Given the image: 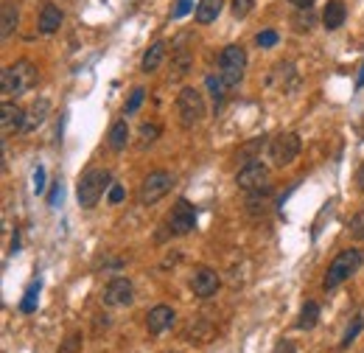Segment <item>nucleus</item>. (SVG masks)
<instances>
[{
  "label": "nucleus",
  "mask_w": 364,
  "mask_h": 353,
  "mask_svg": "<svg viewBox=\"0 0 364 353\" xmlns=\"http://www.w3.org/2000/svg\"><path fill=\"white\" fill-rule=\"evenodd\" d=\"M37 79H40V70L34 62H28V59H20V62L3 68L0 73V90L3 96H25L28 90H34L37 87Z\"/></svg>",
  "instance_id": "1"
},
{
  "label": "nucleus",
  "mask_w": 364,
  "mask_h": 353,
  "mask_svg": "<svg viewBox=\"0 0 364 353\" xmlns=\"http://www.w3.org/2000/svg\"><path fill=\"white\" fill-rule=\"evenodd\" d=\"M109 171L107 168H90L81 180H79V188H76V196H79V205L81 208H96L99 199L104 196L107 185H109Z\"/></svg>",
  "instance_id": "2"
},
{
  "label": "nucleus",
  "mask_w": 364,
  "mask_h": 353,
  "mask_svg": "<svg viewBox=\"0 0 364 353\" xmlns=\"http://www.w3.org/2000/svg\"><path fill=\"white\" fill-rule=\"evenodd\" d=\"M361 261H364V258H361L359 250H342L337 258L330 261V267H328V272H325V280H322V289L330 291V289H337L339 283H345L350 275L359 272Z\"/></svg>",
  "instance_id": "3"
},
{
  "label": "nucleus",
  "mask_w": 364,
  "mask_h": 353,
  "mask_svg": "<svg viewBox=\"0 0 364 353\" xmlns=\"http://www.w3.org/2000/svg\"><path fill=\"white\" fill-rule=\"evenodd\" d=\"M177 115H179V124L191 129L196 127L202 118H205V101H202V93L196 87H182L179 96H177Z\"/></svg>",
  "instance_id": "4"
},
{
  "label": "nucleus",
  "mask_w": 364,
  "mask_h": 353,
  "mask_svg": "<svg viewBox=\"0 0 364 353\" xmlns=\"http://www.w3.org/2000/svg\"><path fill=\"white\" fill-rule=\"evenodd\" d=\"M247 68V51L241 45H227L219 56V76L224 79L227 87H238V81L244 79Z\"/></svg>",
  "instance_id": "5"
},
{
  "label": "nucleus",
  "mask_w": 364,
  "mask_h": 353,
  "mask_svg": "<svg viewBox=\"0 0 364 353\" xmlns=\"http://www.w3.org/2000/svg\"><path fill=\"white\" fill-rule=\"evenodd\" d=\"M300 146L302 143H300V138L294 132H283L278 138H272L269 140V160H272V166L283 168V166L294 163L297 155H300Z\"/></svg>",
  "instance_id": "6"
},
{
  "label": "nucleus",
  "mask_w": 364,
  "mask_h": 353,
  "mask_svg": "<svg viewBox=\"0 0 364 353\" xmlns=\"http://www.w3.org/2000/svg\"><path fill=\"white\" fill-rule=\"evenodd\" d=\"M171 188H174V176H171L168 171H155V174H148L146 180H143L138 199H140V205H155V202H160Z\"/></svg>",
  "instance_id": "7"
},
{
  "label": "nucleus",
  "mask_w": 364,
  "mask_h": 353,
  "mask_svg": "<svg viewBox=\"0 0 364 353\" xmlns=\"http://www.w3.org/2000/svg\"><path fill=\"white\" fill-rule=\"evenodd\" d=\"M196 227V208L188 199H179L168 213V230L171 235H188Z\"/></svg>",
  "instance_id": "8"
},
{
  "label": "nucleus",
  "mask_w": 364,
  "mask_h": 353,
  "mask_svg": "<svg viewBox=\"0 0 364 353\" xmlns=\"http://www.w3.org/2000/svg\"><path fill=\"white\" fill-rule=\"evenodd\" d=\"M235 183H238V188H244V191L266 188L269 185V168L261 160H250V163H244V166L238 168Z\"/></svg>",
  "instance_id": "9"
},
{
  "label": "nucleus",
  "mask_w": 364,
  "mask_h": 353,
  "mask_svg": "<svg viewBox=\"0 0 364 353\" xmlns=\"http://www.w3.org/2000/svg\"><path fill=\"white\" fill-rule=\"evenodd\" d=\"M222 280H219V272L216 270H210V267H196L194 275H191V291L196 294V298L207 300V298H213V294L219 291Z\"/></svg>",
  "instance_id": "10"
},
{
  "label": "nucleus",
  "mask_w": 364,
  "mask_h": 353,
  "mask_svg": "<svg viewBox=\"0 0 364 353\" xmlns=\"http://www.w3.org/2000/svg\"><path fill=\"white\" fill-rule=\"evenodd\" d=\"M135 300V286L129 278H112L104 289V303L107 306H129Z\"/></svg>",
  "instance_id": "11"
},
{
  "label": "nucleus",
  "mask_w": 364,
  "mask_h": 353,
  "mask_svg": "<svg viewBox=\"0 0 364 353\" xmlns=\"http://www.w3.org/2000/svg\"><path fill=\"white\" fill-rule=\"evenodd\" d=\"M174 319H177V314H174L171 306H155L146 314V328H148V334L157 337V334H163L174 326Z\"/></svg>",
  "instance_id": "12"
},
{
  "label": "nucleus",
  "mask_w": 364,
  "mask_h": 353,
  "mask_svg": "<svg viewBox=\"0 0 364 353\" xmlns=\"http://www.w3.org/2000/svg\"><path fill=\"white\" fill-rule=\"evenodd\" d=\"M23 118H25V109H20L12 101H3V107H0V129H3V135L23 132Z\"/></svg>",
  "instance_id": "13"
},
{
  "label": "nucleus",
  "mask_w": 364,
  "mask_h": 353,
  "mask_svg": "<svg viewBox=\"0 0 364 353\" xmlns=\"http://www.w3.org/2000/svg\"><path fill=\"white\" fill-rule=\"evenodd\" d=\"M48 112H51V104H48V99H40V101H34L31 107L25 109V118H23V132H34L37 127H42V121L48 118Z\"/></svg>",
  "instance_id": "14"
},
{
  "label": "nucleus",
  "mask_w": 364,
  "mask_h": 353,
  "mask_svg": "<svg viewBox=\"0 0 364 353\" xmlns=\"http://www.w3.org/2000/svg\"><path fill=\"white\" fill-rule=\"evenodd\" d=\"M62 20H65L62 9L53 6V3H45L42 12H40V31L42 34H56L59 25H62Z\"/></svg>",
  "instance_id": "15"
},
{
  "label": "nucleus",
  "mask_w": 364,
  "mask_h": 353,
  "mask_svg": "<svg viewBox=\"0 0 364 353\" xmlns=\"http://www.w3.org/2000/svg\"><path fill=\"white\" fill-rule=\"evenodd\" d=\"M345 17H348V9H345L342 0H330V3L325 6V12H322V23H325L328 31H337V28H342Z\"/></svg>",
  "instance_id": "16"
},
{
  "label": "nucleus",
  "mask_w": 364,
  "mask_h": 353,
  "mask_svg": "<svg viewBox=\"0 0 364 353\" xmlns=\"http://www.w3.org/2000/svg\"><path fill=\"white\" fill-rule=\"evenodd\" d=\"M14 28H17V6L6 0V3L0 6V37H3V40L12 37Z\"/></svg>",
  "instance_id": "17"
},
{
  "label": "nucleus",
  "mask_w": 364,
  "mask_h": 353,
  "mask_svg": "<svg viewBox=\"0 0 364 353\" xmlns=\"http://www.w3.org/2000/svg\"><path fill=\"white\" fill-rule=\"evenodd\" d=\"M166 59V42H155L143 53V73H155Z\"/></svg>",
  "instance_id": "18"
},
{
  "label": "nucleus",
  "mask_w": 364,
  "mask_h": 353,
  "mask_svg": "<svg viewBox=\"0 0 364 353\" xmlns=\"http://www.w3.org/2000/svg\"><path fill=\"white\" fill-rule=\"evenodd\" d=\"M127 143H129V127H127V121H115L109 127V149L112 152H120V149H127Z\"/></svg>",
  "instance_id": "19"
},
{
  "label": "nucleus",
  "mask_w": 364,
  "mask_h": 353,
  "mask_svg": "<svg viewBox=\"0 0 364 353\" xmlns=\"http://www.w3.org/2000/svg\"><path fill=\"white\" fill-rule=\"evenodd\" d=\"M222 12V0H199L196 3V23L207 25V23H213Z\"/></svg>",
  "instance_id": "20"
},
{
  "label": "nucleus",
  "mask_w": 364,
  "mask_h": 353,
  "mask_svg": "<svg viewBox=\"0 0 364 353\" xmlns=\"http://www.w3.org/2000/svg\"><path fill=\"white\" fill-rule=\"evenodd\" d=\"M320 322V303H314V300H309L306 306H302V311H300V319H297V328L300 331H311L314 326Z\"/></svg>",
  "instance_id": "21"
},
{
  "label": "nucleus",
  "mask_w": 364,
  "mask_h": 353,
  "mask_svg": "<svg viewBox=\"0 0 364 353\" xmlns=\"http://www.w3.org/2000/svg\"><path fill=\"white\" fill-rule=\"evenodd\" d=\"M177 62H174V73H171V79H182L188 70H191V65H194V56L185 51V48H177Z\"/></svg>",
  "instance_id": "22"
},
{
  "label": "nucleus",
  "mask_w": 364,
  "mask_h": 353,
  "mask_svg": "<svg viewBox=\"0 0 364 353\" xmlns=\"http://www.w3.org/2000/svg\"><path fill=\"white\" fill-rule=\"evenodd\" d=\"M205 81H207L210 99H213V107L219 109V107H222V101H224V87H227V84H224V79H222V76H207Z\"/></svg>",
  "instance_id": "23"
},
{
  "label": "nucleus",
  "mask_w": 364,
  "mask_h": 353,
  "mask_svg": "<svg viewBox=\"0 0 364 353\" xmlns=\"http://www.w3.org/2000/svg\"><path fill=\"white\" fill-rule=\"evenodd\" d=\"M37 300H40V280L31 283V289L25 291V298H23V303H20V311H23V314L37 311Z\"/></svg>",
  "instance_id": "24"
},
{
  "label": "nucleus",
  "mask_w": 364,
  "mask_h": 353,
  "mask_svg": "<svg viewBox=\"0 0 364 353\" xmlns=\"http://www.w3.org/2000/svg\"><path fill=\"white\" fill-rule=\"evenodd\" d=\"M157 135H160V127L157 124H143L140 127V149H146V146L155 143Z\"/></svg>",
  "instance_id": "25"
},
{
  "label": "nucleus",
  "mask_w": 364,
  "mask_h": 353,
  "mask_svg": "<svg viewBox=\"0 0 364 353\" xmlns=\"http://www.w3.org/2000/svg\"><path fill=\"white\" fill-rule=\"evenodd\" d=\"M143 99H146V90H143V87H135L132 96H129V101H127V107H124V115H135V112L140 109Z\"/></svg>",
  "instance_id": "26"
},
{
  "label": "nucleus",
  "mask_w": 364,
  "mask_h": 353,
  "mask_svg": "<svg viewBox=\"0 0 364 353\" xmlns=\"http://www.w3.org/2000/svg\"><path fill=\"white\" fill-rule=\"evenodd\" d=\"M314 25V12L311 9H300V14H294V28L297 31H309Z\"/></svg>",
  "instance_id": "27"
},
{
  "label": "nucleus",
  "mask_w": 364,
  "mask_h": 353,
  "mask_svg": "<svg viewBox=\"0 0 364 353\" xmlns=\"http://www.w3.org/2000/svg\"><path fill=\"white\" fill-rule=\"evenodd\" d=\"M348 230H350V239H356V241H361V239H364V211H359V213L350 219Z\"/></svg>",
  "instance_id": "28"
},
{
  "label": "nucleus",
  "mask_w": 364,
  "mask_h": 353,
  "mask_svg": "<svg viewBox=\"0 0 364 353\" xmlns=\"http://www.w3.org/2000/svg\"><path fill=\"white\" fill-rule=\"evenodd\" d=\"M361 328H364V317H356V319H353V326H350V328L345 331V339H342V348H350V345H353V339L359 337V331H361Z\"/></svg>",
  "instance_id": "29"
},
{
  "label": "nucleus",
  "mask_w": 364,
  "mask_h": 353,
  "mask_svg": "<svg viewBox=\"0 0 364 353\" xmlns=\"http://www.w3.org/2000/svg\"><path fill=\"white\" fill-rule=\"evenodd\" d=\"M230 9H233V14L241 20V17H247V14L252 12V0H233Z\"/></svg>",
  "instance_id": "30"
},
{
  "label": "nucleus",
  "mask_w": 364,
  "mask_h": 353,
  "mask_svg": "<svg viewBox=\"0 0 364 353\" xmlns=\"http://www.w3.org/2000/svg\"><path fill=\"white\" fill-rule=\"evenodd\" d=\"M194 3H196V0H177V6L171 9V17L174 20H179V17H185L191 9H194Z\"/></svg>",
  "instance_id": "31"
},
{
  "label": "nucleus",
  "mask_w": 364,
  "mask_h": 353,
  "mask_svg": "<svg viewBox=\"0 0 364 353\" xmlns=\"http://www.w3.org/2000/svg\"><path fill=\"white\" fill-rule=\"evenodd\" d=\"M76 350H81V334H70L65 345L59 348V353H76Z\"/></svg>",
  "instance_id": "32"
},
{
  "label": "nucleus",
  "mask_w": 364,
  "mask_h": 353,
  "mask_svg": "<svg viewBox=\"0 0 364 353\" xmlns=\"http://www.w3.org/2000/svg\"><path fill=\"white\" fill-rule=\"evenodd\" d=\"M278 40H281V37H278L275 31H261V34H258V45H261V48H272V45H278Z\"/></svg>",
  "instance_id": "33"
},
{
  "label": "nucleus",
  "mask_w": 364,
  "mask_h": 353,
  "mask_svg": "<svg viewBox=\"0 0 364 353\" xmlns=\"http://www.w3.org/2000/svg\"><path fill=\"white\" fill-rule=\"evenodd\" d=\"M42 191H45V168L37 166V171H34V194H42Z\"/></svg>",
  "instance_id": "34"
},
{
  "label": "nucleus",
  "mask_w": 364,
  "mask_h": 353,
  "mask_svg": "<svg viewBox=\"0 0 364 353\" xmlns=\"http://www.w3.org/2000/svg\"><path fill=\"white\" fill-rule=\"evenodd\" d=\"M59 202H62V185L53 183V188H51V194H48V205H51V208H56Z\"/></svg>",
  "instance_id": "35"
},
{
  "label": "nucleus",
  "mask_w": 364,
  "mask_h": 353,
  "mask_svg": "<svg viewBox=\"0 0 364 353\" xmlns=\"http://www.w3.org/2000/svg\"><path fill=\"white\" fill-rule=\"evenodd\" d=\"M124 196H127V191L120 188V185H112V188H109V202H112V205H120V202H124Z\"/></svg>",
  "instance_id": "36"
},
{
  "label": "nucleus",
  "mask_w": 364,
  "mask_h": 353,
  "mask_svg": "<svg viewBox=\"0 0 364 353\" xmlns=\"http://www.w3.org/2000/svg\"><path fill=\"white\" fill-rule=\"evenodd\" d=\"M275 353H294V345H291V339H281V342L275 345Z\"/></svg>",
  "instance_id": "37"
},
{
  "label": "nucleus",
  "mask_w": 364,
  "mask_h": 353,
  "mask_svg": "<svg viewBox=\"0 0 364 353\" xmlns=\"http://www.w3.org/2000/svg\"><path fill=\"white\" fill-rule=\"evenodd\" d=\"M289 3H294L297 9H311V6H314V0H289Z\"/></svg>",
  "instance_id": "38"
},
{
  "label": "nucleus",
  "mask_w": 364,
  "mask_h": 353,
  "mask_svg": "<svg viewBox=\"0 0 364 353\" xmlns=\"http://www.w3.org/2000/svg\"><path fill=\"white\" fill-rule=\"evenodd\" d=\"M359 188H361V191H364V166H361V168H359Z\"/></svg>",
  "instance_id": "39"
},
{
  "label": "nucleus",
  "mask_w": 364,
  "mask_h": 353,
  "mask_svg": "<svg viewBox=\"0 0 364 353\" xmlns=\"http://www.w3.org/2000/svg\"><path fill=\"white\" fill-rule=\"evenodd\" d=\"M364 84V65H361V73H359V87Z\"/></svg>",
  "instance_id": "40"
}]
</instances>
